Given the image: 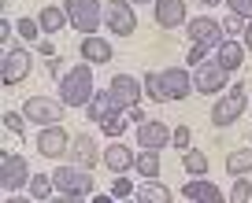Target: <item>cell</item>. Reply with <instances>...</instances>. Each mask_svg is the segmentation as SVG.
Wrapping results in <instances>:
<instances>
[{
  "mask_svg": "<svg viewBox=\"0 0 252 203\" xmlns=\"http://www.w3.org/2000/svg\"><path fill=\"white\" fill-rule=\"evenodd\" d=\"M104 26H108V33H115V37H130V33L137 30L134 4H130V0H108V4H104Z\"/></svg>",
  "mask_w": 252,
  "mask_h": 203,
  "instance_id": "7",
  "label": "cell"
},
{
  "mask_svg": "<svg viewBox=\"0 0 252 203\" xmlns=\"http://www.w3.org/2000/svg\"><path fill=\"white\" fill-rule=\"evenodd\" d=\"M219 4H226V0H200V8H219Z\"/></svg>",
  "mask_w": 252,
  "mask_h": 203,
  "instance_id": "46",
  "label": "cell"
},
{
  "mask_svg": "<svg viewBox=\"0 0 252 203\" xmlns=\"http://www.w3.org/2000/svg\"><path fill=\"white\" fill-rule=\"evenodd\" d=\"M26 188H30V200H52V174H33Z\"/></svg>",
  "mask_w": 252,
  "mask_h": 203,
  "instance_id": "27",
  "label": "cell"
},
{
  "mask_svg": "<svg viewBox=\"0 0 252 203\" xmlns=\"http://www.w3.org/2000/svg\"><path fill=\"white\" fill-rule=\"evenodd\" d=\"M45 71L52 74V78H56V74H60V78H63V74H67V71H63V59H60V55H52V59H45Z\"/></svg>",
  "mask_w": 252,
  "mask_h": 203,
  "instance_id": "38",
  "label": "cell"
},
{
  "mask_svg": "<svg viewBox=\"0 0 252 203\" xmlns=\"http://www.w3.org/2000/svg\"><path fill=\"white\" fill-rule=\"evenodd\" d=\"M226 81H230V74L222 71L219 63H200V67H193V89H197L200 96H215V93H222L226 89Z\"/></svg>",
  "mask_w": 252,
  "mask_h": 203,
  "instance_id": "9",
  "label": "cell"
},
{
  "mask_svg": "<svg viewBox=\"0 0 252 203\" xmlns=\"http://www.w3.org/2000/svg\"><path fill=\"white\" fill-rule=\"evenodd\" d=\"M115 111H123V107H119V103H115V96H111L108 89H104V93H96L93 100H89V107H86V118H89V122H96V126H100L104 118H111Z\"/></svg>",
  "mask_w": 252,
  "mask_h": 203,
  "instance_id": "22",
  "label": "cell"
},
{
  "mask_svg": "<svg viewBox=\"0 0 252 203\" xmlns=\"http://www.w3.org/2000/svg\"><path fill=\"white\" fill-rule=\"evenodd\" d=\"M52 185H56V192L74 196V200H86L89 192H96V188H93V174L82 170V166H56Z\"/></svg>",
  "mask_w": 252,
  "mask_h": 203,
  "instance_id": "4",
  "label": "cell"
},
{
  "mask_svg": "<svg viewBox=\"0 0 252 203\" xmlns=\"http://www.w3.org/2000/svg\"><path fill=\"white\" fill-rule=\"evenodd\" d=\"M245 26H249V23H245L241 15H234V11L222 19V33H226V37H237V33H245Z\"/></svg>",
  "mask_w": 252,
  "mask_h": 203,
  "instance_id": "34",
  "label": "cell"
},
{
  "mask_svg": "<svg viewBox=\"0 0 252 203\" xmlns=\"http://www.w3.org/2000/svg\"><path fill=\"white\" fill-rule=\"evenodd\" d=\"M241 41H245V48L252 52V19H249V26H245V33H241Z\"/></svg>",
  "mask_w": 252,
  "mask_h": 203,
  "instance_id": "42",
  "label": "cell"
},
{
  "mask_svg": "<svg viewBox=\"0 0 252 203\" xmlns=\"http://www.w3.org/2000/svg\"><path fill=\"white\" fill-rule=\"evenodd\" d=\"M159 81H163L167 103H178V100H186L189 93H197V89H193V71H186V67H167V71H159Z\"/></svg>",
  "mask_w": 252,
  "mask_h": 203,
  "instance_id": "12",
  "label": "cell"
},
{
  "mask_svg": "<svg viewBox=\"0 0 252 203\" xmlns=\"http://www.w3.org/2000/svg\"><path fill=\"white\" fill-rule=\"evenodd\" d=\"M126 126H130V122H126V115H123V111H115L111 118H104V122H100V129L108 133L111 141H119V137L126 133Z\"/></svg>",
  "mask_w": 252,
  "mask_h": 203,
  "instance_id": "29",
  "label": "cell"
},
{
  "mask_svg": "<svg viewBox=\"0 0 252 203\" xmlns=\"http://www.w3.org/2000/svg\"><path fill=\"white\" fill-rule=\"evenodd\" d=\"M249 196H252L249 178H234V188L226 192V203H249Z\"/></svg>",
  "mask_w": 252,
  "mask_h": 203,
  "instance_id": "32",
  "label": "cell"
},
{
  "mask_svg": "<svg viewBox=\"0 0 252 203\" xmlns=\"http://www.w3.org/2000/svg\"><path fill=\"white\" fill-rule=\"evenodd\" d=\"M96 96L93 89V67L89 63H78L60 78V103L63 107H89V100Z\"/></svg>",
  "mask_w": 252,
  "mask_h": 203,
  "instance_id": "1",
  "label": "cell"
},
{
  "mask_svg": "<svg viewBox=\"0 0 252 203\" xmlns=\"http://www.w3.org/2000/svg\"><path fill=\"white\" fill-rule=\"evenodd\" d=\"M130 4H156V0H130Z\"/></svg>",
  "mask_w": 252,
  "mask_h": 203,
  "instance_id": "47",
  "label": "cell"
},
{
  "mask_svg": "<svg viewBox=\"0 0 252 203\" xmlns=\"http://www.w3.org/2000/svg\"><path fill=\"white\" fill-rule=\"evenodd\" d=\"M104 163V152H96L93 133H74L71 141V166H82V170H93V166Z\"/></svg>",
  "mask_w": 252,
  "mask_h": 203,
  "instance_id": "15",
  "label": "cell"
},
{
  "mask_svg": "<svg viewBox=\"0 0 252 203\" xmlns=\"http://www.w3.org/2000/svg\"><path fill=\"white\" fill-rule=\"evenodd\" d=\"M182 196H186L189 203H226V192H222L219 185H212L208 178H189L186 185H182Z\"/></svg>",
  "mask_w": 252,
  "mask_h": 203,
  "instance_id": "18",
  "label": "cell"
},
{
  "mask_svg": "<svg viewBox=\"0 0 252 203\" xmlns=\"http://www.w3.org/2000/svg\"><path fill=\"white\" fill-rule=\"evenodd\" d=\"M245 107H252V103H249V93H245L241 81H234V89H230L219 103H212V126H219V129L234 126L237 118L245 115Z\"/></svg>",
  "mask_w": 252,
  "mask_h": 203,
  "instance_id": "3",
  "label": "cell"
},
{
  "mask_svg": "<svg viewBox=\"0 0 252 203\" xmlns=\"http://www.w3.org/2000/svg\"><path fill=\"white\" fill-rule=\"evenodd\" d=\"M182 166H186L189 178H208V155L197 148H189L186 155H182Z\"/></svg>",
  "mask_w": 252,
  "mask_h": 203,
  "instance_id": "26",
  "label": "cell"
},
{
  "mask_svg": "<svg viewBox=\"0 0 252 203\" xmlns=\"http://www.w3.org/2000/svg\"><path fill=\"white\" fill-rule=\"evenodd\" d=\"M159 166H163V163H159V152H137V163H134V174H137V178H141V181H156L159 178Z\"/></svg>",
  "mask_w": 252,
  "mask_h": 203,
  "instance_id": "24",
  "label": "cell"
},
{
  "mask_svg": "<svg viewBox=\"0 0 252 203\" xmlns=\"http://www.w3.org/2000/svg\"><path fill=\"white\" fill-rule=\"evenodd\" d=\"M226 8L234 11V15H241L245 23L252 19V0H226Z\"/></svg>",
  "mask_w": 252,
  "mask_h": 203,
  "instance_id": "36",
  "label": "cell"
},
{
  "mask_svg": "<svg viewBox=\"0 0 252 203\" xmlns=\"http://www.w3.org/2000/svg\"><path fill=\"white\" fill-rule=\"evenodd\" d=\"M119 203H130V200H119Z\"/></svg>",
  "mask_w": 252,
  "mask_h": 203,
  "instance_id": "48",
  "label": "cell"
},
{
  "mask_svg": "<svg viewBox=\"0 0 252 203\" xmlns=\"http://www.w3.org/2000/svg\"><path fill=\"white\" fill-rule=\"evenodd\" d=\"M48 203H86V200H74V196H56V200H48Z\"/></svg>",
  "mask_w": 252,
  "mask_h": 203,
  "instance_id": "44",
  "label": "cell"
},
{
  "mask_svg": "<svg viewBox=\"0 0 252 203\" xmlns=\"http://www.w3.org/2000/svg\"><path fill=\"white\" fill-rule=\"evenodd\" d=\"M145 96L152 103H167V93H163V81H159V71L156 74H145Z\"/></svg>",
  "mask_w": 252,
  "mask_h": 203,
  "instance_id": "30",
  "label": "cell"
},
{
  "mask_svg": "<svg viewBox=\"0 0 252 203\" xmlns=\"http://www.w3.org/2000/svg\"><path fill=\"white\" fill-rule=\"evenodd\" d=\"M204 59H208V45H193V48H189V55H186L189 67H200Z\"/></svg>",
  "mask_w": 252,
  "mask_h": 203,
  "instance_id": "37",
  "label": "cell"
},
{
  "mask_svg": "<svg viewBox=\"0 0 252 203\" xmlns=\"http://www.w3.org/2000/svg\"><path fill=\"white\" fill-rule=\"evenodd\" d=\"M37 23H41V33H48V37H56V33H60L63 26H71V19H67V11H63V8H56V4H48V8H41Z\"/></svg>",
  "mask_w": 252,
  "mask_h": 203,
  "instance_id": "23",
  "label": "cell"
},
{
  "mask_svg": "<svg viewBox=\"0 0 252 203\" xmlns=\"http://www.w3.org/2000/svg\"><path fill=\"white\" fill-rule=\"evenodd\" d=\"M23 115H26V122H33V126H56L60 115H63V103H56L52 96H30Z\"/></svg>",
  "mask_w": 252,
  "mask_h": 203,
  "instance_id": "14",
  "label": "cell"
},
{
  "mask_svg": "<svg viewBox=\"0 0 252 203\" xmlns=\"http://www.w3.org/2000/svg\"><path fill=\"white\" fill-rule=\"evenodd\" d=\"M4 203H37V200H26V196H8Z\"/></svg>",
  "mask_w": 252,
  "mask_h": 203,
  "instance_id": "45",
  "label": "cell"
},
{
  "mask_svg": "<svg viewBox=\"0 0 252 203\" xmlns=\"http://www.w3.org/2000/svg\"><path fill=\"white\" fill-rule=\"evenodd\" d=\"M226 174H230V178H249V174H252V148H237V152H230V159H226Z\"/></svg>",
  "mask_w": 252,
  "mask_h": 203,
  "instance_id": "25",
  "label": "cell"
},
{
  "mask_svg": "<svg viewBox=\"0 0 252 203\" xmlns=\"http://www.w3.org/2000/svg\"><path fill=\"white\" fill-rule=\"evenodd\" d=\"M152 15H156V26L159 30H178L186 26V0H156L152 4Z\"/></svg>",
  "mask_w": 252,
  "mask_h": 203,
  "instance_id": "17",
  "label": "cell"
},
{
  "mask_svg": "<svg viewBox=\"0 0 252 203\" xmlns=\"http://www.w3.org/2000/svg\"><path fill=\"white\" fill-rule=\"evenodd\" d=\"M134 203H174V192L167 185H159V178L141 181V185L134 188Z\"/></svg>",
  "mask_w": 252,
  "mask_h": 203,
  "instance_id": "21",
  "label": "cell"
},
{
  "mask_svg": "<svg viewBox=\"0 0 252 203\" xmlns=\"http://www.w3.org/2000/svg\"><path fill=\"white\" fill-rule=\"evenodd\" d=\"M11 33H15V23L0 19V45H11Z\"/></svg>",
  "mask_w": 252,
  "mask_h": 203,
  "instance_id": "39",
  "label": "cell"
},
{
  "mask_svg": "<svg viewBox=\"0 0 252 203\" xmlns=\"http://www.w3.org/2000/svg\"><path fill=\"white\" fill-rule=\"evenodd\" d=\"M63 11H67L71 26L82 37H89V33H96L104 26V4L100 0H63Z\"/></svg>",
  "mask_w": 252,
  "mask_h": 203,
  "instance_id": "2",
  "label": "cell"
},
{
  "mask_svg": "<svg viewBox=\"0 0 252 203\" xmlns=\"http://www.w3.org/2000/svg\"><path fill=\"white\" fill-rule=\"evenodd\" d=\"M189 141H193V129H189V126H174V137H171V144H174V148L189 152Z\"/></svg>",
  "mask_w": 252,
  "mask_h": 203,
  "instance_id": "35",
  "label": "cell"
},
{
  "mask_svg": "<svg viewBox=\"0 0 252 203\" xmlns=\"http://www.w3.org/2000/svg\"><path fill=\"white\" fill-rule=\"evenodd\" d=\"M134 163H137V152L130 148V144H123V141H111L108 148H104V166H108L115 178H123V174H130L134 170Z\"/></svg>",
  "mask_w": 252,
  "mask_h": 203,
  "instance_id": "16",
  "label": "cell"
},
{
  "mask_svg": "<svg viewBox=\"0 0 252 203\" xmlns=\"http://www.w3.org/2000/svg\"><path fill=\"white\" fill-rule=\"evenodd\" d=\"M171 137H174V129L163 126V122H156V118H145V122L137 126V148H145V152L171 148Z\"/></svg>",
  "mask_w": 252,
  "mask_h": 203,
  "instance_id": "13",
  "label": "cell"
},
{
  "mask_svg": "<svg viewBox=\"0 0 252 203\" xmlns=\"http://www.w3.org/2000/svg\"><path fill=\"white\" fill-rule=\"evenodd\" d=\"M186 33L193 45H208V48H219L222 41H226V33H222V23L212 15H193L186 23Z\"/></svg>",
  "mask_w": 252,
  "mask_h": 203,
  "instance_id": "8",
  "label": "cell"
},
{
  "mask_svg": "<svg viewBox=\"0 0 252 203\" xmlns=\"http://www.w3.org/2000/svg\"><path fill=\"white\" fill-rule=\"evenodd\" d=\"M15 33L26 41V45H33V41H37V33H41V23H37V19H26V15H23V19L15 23Z\"/></svg>",
  "mask_w": 252,
  "mask_h": 203,
  "instance_id": "31",
  "label": "cell"
},
{
  "mask_svg": "<svg viewBox=\"0 0 252 203\" xmlns=\"http://www.w3.org/2000/svg\"><path fill=\"white\" fill-rule=\"evenodd\" d=\"M249 137H252V133H249Z\"/></svg>",
  "mask_w": 252,
  "mask_h": 203,
  "instance_id": "49",
  "label": "cell"
},
{
  "mask_svg": "<svg viewBox=\"0 0 252 203\" xmlns=\"http://www.w3.org/2000/svg\"><path fill=\"white\" fill-rule=\"evenodd\" d=\"M78 52H82V63L96 67V63H111V55H115V45H111V41H104V37H96V33H89V37H82Z\"/></svg>",
  "mask_w": 252,
  "mask_h": 203,
  "instance_id": "19",
  "label": "cell"
},
{
  "mask_svg": "<svg viewBox=\"0 0 252 203\" xmlns=\"http://www.w3.org/2000/svg\"><path fill=\"white\" fill-rule=\"evenodd\" d=\"M123 115H126V122H134V126H141V122H145V111H141V107H126Z\"/></svg>",
  "mask_w": 252,
  "mask_h": 203,
  "instance_id": "40",
  "label": "cell"
},
{
  "mask_svg": "<svg viewBox=\"0 0 252 203\" xmlns=\"http://www.w3.org/2000/svg\"><path fill=\"white\" fill-rule=\"evenodd\" d=\"M108 93L115 96V103L119 107H137L141 103V96H145V81H137L134 74H111V85H108Z\"/></svg>",
  "mask_w": 252,
  "mask_h": 203,
  "instance_id": "11",
  "label": "cell"
},
{
  "mask_svg": "<svg viewBox=\"0 0 252 203\" xmlns=\"http://www.w3.org/2000/svg\"><path fill=\"white\" fill-rule=\"evenodd\" d=\"M0 122H4V129H8L11 137H26V115L23 111H4Z\"/></svg>",
  "mask_w": 252,
  "mask_h": 203,
  "instance_id": "28",
  "label": "cell"
},
{
  "mask_svg": "<svg viewBox=\"0 0 252 203\" xmlns=\"http://www.w3.org/2000/svg\"><path fill=\"white\" fill-rule=\"evenodd\" d=\"M37 52L45 55V59H52V55H60V52H56V45H52V41H37Z\"/></svg>",
  "mask_w": 252,
  "mask_h": 203,
  "instance_id": "41",
  "label": "cell"
},
{
  "mask_svg": "<svg viewBox=\"0 0 252 203\" xmlns=\"http://www.w3.org/2000/svg\"><path fill=\"white\" fill-rule=\"evenodd\" d=\"M245 41H237V37H226L219 48H215V63H219L226 74H234V71H241V63H245Z\"/></svg>",
  "mask_w": 252,
  "mask_h": 203,
  "instance_id": "20",
  "label": "cell"
},
{
  "mask_svg": "<svg viewBox=\"0 0 252 203\" xmlns=\"http://www.w3.org/2000/svg\"><path fill=\"white\" fill-rule=\"evenodd\" d=\"M71 133L63 129L60 122L56 126H41V133H37V152L45 159H60V155H67V152H71Z\"/></svg>",
  "mask_w": 252,
  "mask_h": 203,
  "instance_id": "10",
  "label": "cell"
},
{
  "mask_svg": "<svg viewBox=\"0 0 252 203\" xmlns=\"http://www.w3.org/2000/svg\"><path fill=\"white\" fill-rule=\"evenodd\" d=\"M134 188H137V185H130V178H126V174L111 181V196H115V200H130V196H134Z\"/></svg>",
  "mask_w": 252,
  "mask_h": 203,
  "instance_id": "33",
  "label": "cell"
},
{
  "mask_svg": "<svg viewBox=\"0 0 252 203\" xmlns=\"http://www.w3.org/2000/svg\"><path fill=\"white\" fill-rule=\"evenodd\" d=\"M0 188L4 192H19V188L30 185V163H26V155H19V152H0Z\"/></svg>",
  "mask_w": 252,
  "mask_h": 203,
  "instance_id": "5",
  "label": "cell"
},
{
  "mask_svg": "<svg viewBox=\"0 0 252 203\" xmlns=\"http://www.w3.org/2000/svg\"><path fill=\"white\" fill-rule=\"evenodd\" d=\"M93 203H119V200H115L111 192H96V196H93Z\"/></svg>",
  "mask_w": 252,
  "mask_h": 203,
  "instance_id": "43",
  "label": "cell"
},
{
  "mask_svg": "<svg viewBox=\"0 0 252 203\" xmlns=\"http://www.w3.org/2000/svg\"><path fill=\"white\" fill-rule=\"evenodd\" d=\"M33 74V52L30 48H8L0 59V81L4 85H19Z\"/></svg>",
  "mask_w": 252,
  "mask_h": 203,
  "instance_id": "6",
  "label": "cell"
}]
</instances>
